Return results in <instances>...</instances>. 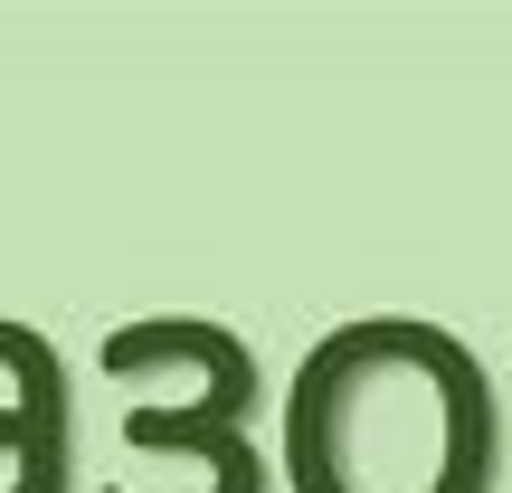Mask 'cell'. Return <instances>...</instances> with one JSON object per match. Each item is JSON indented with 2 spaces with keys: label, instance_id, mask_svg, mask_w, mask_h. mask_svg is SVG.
Returning a JSON list of instances; mask_svg holds the SVG:
<instances>
[{
  "label": "cell",
  "instance_id": "1",
  "mask_svg": "<svg viewBox=\"0 0 512 493\" xmlns=\"http://www.w3.org/2000/svg\"><path fill=\"white\" fill-rule=\"evenodd\" d=\"M503 399L446 323H332L285 380V493H494Z\"/></svg>",
  "mask_w": 512,
  "mask_h": 493
},
{
  "label": "cell",
  "instance_id": "2",
  "mask_svg": "<svg viewBox=\"0 0 512 493\" xmlns=\"http://www.w3.org/2000/svg\"><path fill=\"white\" fill-rule=\"evenodd\" d=\"M0 493H76V399L67 361L38 323H0Z\"/></svg>",
  "mask_w": 512,
  "mask_h": 493
}]
</instances>
